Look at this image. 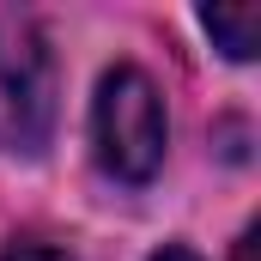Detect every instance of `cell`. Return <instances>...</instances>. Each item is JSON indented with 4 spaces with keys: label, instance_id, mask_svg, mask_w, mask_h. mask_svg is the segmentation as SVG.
Returning <instances> with one entry per match:
<instances>
[{
    "label": "cell",
    "instance_id": "6da1fadb",
    "mask_svg": "<svg viewBox=\"0 0 261 261\" xmlns=\"http://www.w3.org/2000/svg\"><path fill=\"white\" fill-rule=\"evenodd\" d=\"M97 158L122 182H146L164 164V103L140 67H116L97 85Z\"/></svg>",
    "mask_w": 261,
    "mask_h": 261
},
{
    "label": "cell",
    "instance_id": "7a4b0ae2",
    "mask_svg": "<svg viewBox=\"0 0 261 261\" xmlns=\"http://www.w3.org/2000/svg\"><path fill=\"white\" fill-rule=\"evenodd\" d=\"M49 49L37 37V24L24 12H0V146H24L37 152L49 140Z\"/></svg>",
    "mask_w": 261,
    "mask_h": 261
},
{
    "label": "cell",
    "instance_id": "3957f363",
    "mask_svg": "<svg viewBox=\"0 0 261 261\" xmlns=\"http://www.w3.org/2000/svg\"><path fill=\"white\" fill-rule=\"evenodd\" d=\"M200 24H206V37H219V49L231 55V61H249L261 43V6H206L200 12Z\"/></svg>",
    "mask_w": 261,
    "mask_h": 261
},
{
    "label": "cell",
    "instance_id": "277c9868",
    "mask_svg": "<svg viewBox=\"0 0 261 261\" xmlns=\"http://www.w3.org/2000/svg\"><path fill=\"white\" fill-rule=\"evenodd\" d=\"M0 261H73L67 249H55V243H12Z\"/></svg>",
    "mask_w": 261,
    "mask_h": 261
},
{
    "label": "cell",
    "instance_id": "5b68a950",
    "mask_svg": "<svg viewBox=\"0 0 261 261\" xmlns=\"http://www.w3.org/2000/svg\"><path fill=\"white\" fill-rule=\"evenodd\" d=\"M152 261H200V255H189V249H158Z\"/></svg>",
    "mask_w": 261,
    "mask_h": 261
}]
</instances>
